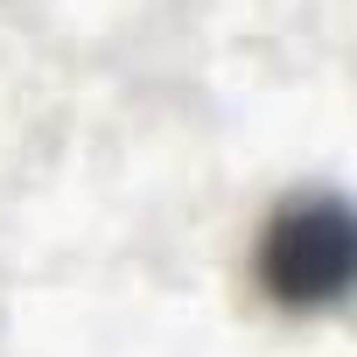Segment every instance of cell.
Segmentation results:
<instances>
[{
  "label": "cell",
  "mask_w": 357,
  "mask_h": 357,
  "mask_svg": "<svg viewBox=\"0 0 357 357\" xmlns=\"http://www.w3.org/2000/svg\"><path fill=\"white\" fill-rule=\"evenodd\" d=\"M294 259H301V273H294V287H287V294H301V301L336 294V287H343V259H350L343 218H336V211L287 218V238H273V245H266V266H294Z\"/></svg>",
  "instance_id": "cell-1"
}]
</instances>
